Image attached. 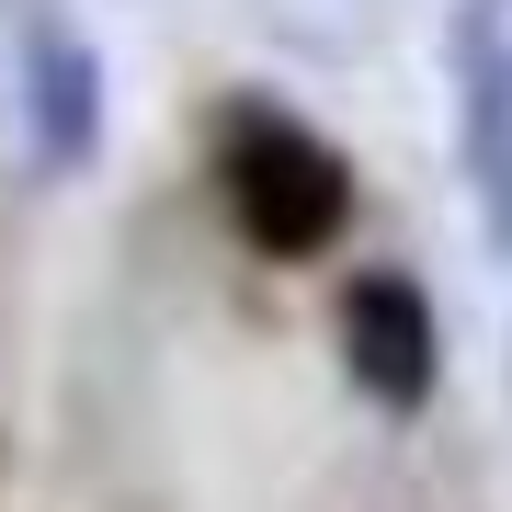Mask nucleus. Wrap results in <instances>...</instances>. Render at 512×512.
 Listing matches in <instances>:
<instances>
[{"instance_id":"obj_1","label":"nucleus","mask_w":512,"mask_h":512,"mask_svg":"<svg viewBox=\"0 0 512 512\" xmlns=\"http://www.w3.org/2000/svg\"><path fill=\"white\" fill-rule=\"evenodd\" d=\"M217 194H228V228L251 239L262 262H319L330 239L353 228V160L330 148L319 126H296L285 103L239 92L217 103Z\"/></svg>"},{"instance_id":"obj_2","label":"nucleus","mask_w":512,"mask_h":512,"mask_svg":"<svg viewBox=\"0 0 512 512\" xmlns=\"http://www.w3.org/2000/svg\"><path fill=\"white\" fill-rule=\"evenodd\" d=\"M330 342H342V376L365 387L376 410H421L444 387V319H433V285L376 262L330 296Z\"/></svg>"},{"instance_id":"obj_3","label":"nucleus","mask_w":512,"mask_h":512,"mask_svg":"<svg viewBox=\"0 0 512 512\" xmlns=\"http://www.w3.org/2000/svg\"><path fill=\"white\" fill-rule=\"evenodd\" d=\"M23 148H35V171H92L103 160V57L57 12L23 35Z\"/></svg>"},{"instance_id":"obj_4","label":"nucleus","mask_w":512,"mask_h":512,"mask_svg":"<svg viewBox=\"0 0 512 512\" xmlns=\"http://www.w3.org/2000/svg\"><path fill=\"white\" fill-rule=\"evenodd\" d=\"M467 171L490 194V239L512 251V23H501V0L467 12Z\"/></svg>"},{"instance_id":"obj_5","label":"nucleus","mask_w":512,"mask_h":512,"mask_svg":"<svg viewBox=\"0 0 512 512\" xmlns=\"http://www.w3.org/2000/svg\"><path fill=\"white\" fill-rule=\"evenodd\" d=\"M262 23H274L296 57H365L376 23H387V0H262Z\"/></svg>"}]
</instances>
